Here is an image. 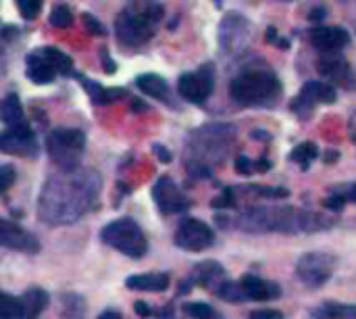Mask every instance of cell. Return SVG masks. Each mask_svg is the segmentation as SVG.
I'll list each match as a JSON object with an SVG mask.
<instances>
[{"instance_id": "obj_1", "label": "cell", "mask_w": 356, "mask_h": 319, "mask_svg": "<svg viewBox=\"0 0 356 319\" xmlns=\"http://www.w3.org/2000/svg\"><path fill=\"white\" fill-rule=\"evenodd\" d=\"M334 219H323L315 213H300L294 209H250L244 213L242 228L246 232H315L332 226Z\"/></svg>"}, {"instance_id": "obj_2", "label": "cell", "mask_w": 356, "mask_h": 319, "mask_svg": "<svg viewBox=\"0 0 356 319\" xmlns=\"http://www.w3.org/2000/svg\"><path fill=\"white\" fill-rule=\"evenodd\" d=\"M163 19V6L154 0H129L115 21L117 38L123 44L138 46L152 38L154 27Z\"/></svg>"}, {"instance_id": "obj_3", "label": "cell", "mask_w": 356, "mask_h": 319, "mask_svg": "<svg viewBox=\"0 0 356 319\" xmlns=\"http://www.w3.org/2000/svg\"><path fill=\"white\" fill-rule=\"evenodd\" d=\"M280 92H282V86H280L277 75L267 69H248L240 73L229 86L232 98L242 107L271 104L277 100Z\"/></svg>"}, {"instance_id": "obj_4", "label": "cell", "mask_w": 356, "mask_h": 319, "mask_svg": "<svg viewBox=\"0 0 356 319\" xmlns=\"http://www.w3.org/2000/svg\"><path fill=\"white\" fill-rule=\"evenodd\" d=\"M100 238L102 242H106L111 249L123 253L125 257H131V259H140L146 255L148 251V242H146V236L144 232L140 230V226L129 219V217H123V219H117V221H111L102 232H100Z\"/></svg>"}, {"instance_id": "obj_5", "label": "cell", "mask_w": 356, "mask_h": 319, "mask_svg": "<svg viewBox=\"0 0 356 319\" xmlns=\"http://www.w3.org/2000/svg\"><path fill=\"white\" fill-rule=\"evenodd\" d=\"M71 59L67 54H63L56 48H40L35 52H31L27 56V77L33 84H50L54 81L56 75H67L71 73Z\"/></svg>"}, {"instance_id": "obj_6", "label": "cell", "mask_w": 356, "mask_h": 319, "mask_svg": "<svg viewBox=\"0 0 356 319\" xmlns=\"http://www.w3.org/2000/svg\"><path fill=\"white\" fill-rule=\"evenodd\" d=\"M48 144V155L56 165L63 169H73L77 167L83 148H86V136L79 130H69V127H58L52 130L50 136L46 138Z\"/></svg>"}, {"instance_id": "obj_7", "label": "cell", "mask_w": 356, "mask_h": 319, "mask_svg": "<svg viewBox=\"0 0 356 319\" xmlns=\"http://www.w3.org/2000/svg\"><path fill=\"white\" fill-rule=\"evenodd\" d=\"M338 265V259L330 253H307L298 259L296 276L309 288H319L330 282Z\"/></svg>"}, {"instance_id": "obj_8", "label": "cell", "mask_w": 356, "mask_h": 319, "mask_svg": "<svg viewBox=\"0 0 356 319\" xmlns=\"http://www.w3.org/2000/svg\"><path fill=\"white\" fill-rule=\"evenodd\" d=\"M213 86H215V73L211 65H204L202 69L192 73H184L177 81V90L181 98L194 104H202L213 94Z\"/></svg>"}, {"instance_id": "obj_9", "label": "cell", "mask_w": 356, "mask_h": 319, "mask_svg": "<svg viewBox=\"0 0 356 319\" xmlns=\"http://www.w3.org/2000/svg\"><path fill=\"white\" fill-rule=\"evenodd\" d=\"M336 98H338V94L330 84H325V81H309V84L302 86L300 94L294 98L290 109L294 113H298L300 117H307V115H311L315 104H332V102H336Z\"/></svg>"}, {"instance_id": "obj_10", "label": "cell", "mask_w": 356, "mask_h": 319, "mask_svg": "<svg viewBox=\"0 0 356 319\" xmlns=\"http://www.w3.org/2000/svg\"><path fill=\"white\" fill-rule=\"evenodd\" d=\"M38 142L27 123H19L0 134V153L10 157H33Z\"/></svg>"}, {"instance_id": "obj_11", "label": "cell", "mask_w": 356, "mask_h": 319, "mask_svg": "<svg viewBox=\"0 0 356 319\" xmlns=\"http://www.w3.org/2000/svg\"><path fill=\"white\" fill-rule=\"evenodd\" d=\"M213 240H215L213 230L200 219H186L175 234V244L190 253H200L209 249Z\"/></svg>"}, {"instance_id": "obj_12", "label": "cell", "mask_w": 356, "mask_h": 319, "mask_svg": "<svg viewBox=\"0 0 356 319\" xmlns=\"http://www.w3.org/2000/svg\"><path fill=\"white\" fill-rule=\"evenodd\" d=\"M152 196L156 207L165 213V215H173V213H184L190 207V201L184 196V192L175 186V182L171 178H161L154 188H152Z\"/></svg>"}, {"instance_id": "obj_13", "label": "cell", "mask_w": 356, "mask_h": 319, "mask_svg": "<svg viewBox=\"0 0 356 319\" xmlns=\"http://www.w3.org/2000/svg\"><path fill=\"white\" fill-rule=\"evenodd\" d=\"M0 247L21 253H38L40 249L38 238L33 234H29L27 230L8 219H0Z\"/></svg>"}, {"instance_id": "obj_14", "label": "cell", "mask_w": 356, "mask_h": 319, "mask_svg": "<svg viewBox=\"0 0 356 319\" xmlns=\"http://www.w3.org/2000/svg\"><path fill=\"white\" fill-rule=\"evenodd\" d=\"M317 71L325 77L332 79L334 84H340L344 88H355V71L348 65V61H344L338 54H325L323 59H319L317 63Z\"/></svg>"}, {"instance_id": "obj_15", "label": "cell", "mask_w": 356, "mask_h": 319, "mask_svg": "<svg viewBox=\"0 0 356 319\" xmlns=\"http://www.w3.org/2000/svg\"><path fill=\"white\" fill-rule=\"evenodd\" d=\"M350 42V33L344 27H315L311 31V44L325 52V54H336L338 50H342L344 46H348Z\"/></svg>"}, {"instance_id": "obj_16", "label": "cell", "mask_w": 356, "mask_h": 319, "mask_svg": "<svg viewBox=\"0 0 356 319\" xmlns=\"http://www.w3.org/2000/svg\"><path fill=\"white\" fill-rule=\"evenodd\" d=\"M238 284H240L246 301H269V299H277L282 293V288L277 284L261 280L257 276H244Z\"/></svg>"}, {"instance_id": "obj_17", "label": "cell", "mask_w": 356, "mask_h": 319, "mask_svg": "<svg viewBox=\"0 0 356 319\" xmlns=\"http://www.w3.org/2000/svg\"><path fill=\"white\" fill-rule=\"evenodd\" d=\"M125 286L129 290L163 293V290L169 288V276L167 274H140V276H129L125 280Z\"/></svg>"}, {"instance_id": "obj_18", "label": "cell", "mask_w": 356, "mask_h": 319, "mask_svg": "<svg viewBox=\"0 0 356 319\" xmlns=\"http://www.w3.org/2000/svg\"><path fill=\"white\" fill-rule=\"evenodd\" d=\"M19 301H21V319H35L44 311L48 303V295L42 288H31Z\"/></svg>"}, {"instance_id": "obj_19", "label": "cell", "mask_w": 356, "mask_h": 319, "mask_svg": "<svg viewBox=\"0 0 356 319\" xmlns=\"http://www.w3.org/2000/svg\"><path fill=\"white\" fill-rule=\"evenodd\" d=\"M136 86H138L144 94H148V96H152V98H156V100H167V98H169V86H167V81H165L161 75H156V73L140 75V77L136 79Z\"/></svg>"}, {"instance_id": "obj_20", "label": "cell", "mask_w": 356, "mask_h": 319, "mask_svg": "<svg viewBox=\"0 0 356 319\" xmlns=\"http://www.w3.org/2000/svg\"><path fill=\"white\" fill-rule=\"evenodd\" d=\"M0 119L6 123V125H19V123H25L23 119V107H21V100L17 98V94H8L2 102H0Z\"/></svg>"}, {"instance_id": "obj_21", "label": "cell", "mask_w": 356, "mask_h": 319, "mask_svg": "<svg viewBox=\"0 0 356 319\" xmlns=\"http://www.w3.org/2000/svg\"><path fill=\"white\" fill-rule=\"evenodd\" d=\"M313 316L317 319H356V307H353V305L325 303L323 307L315 309Z\"/></svg>"}, {"instance_id": "obj_22", "label": "cell", "mask_w": 356, "mask_h": 319, "mask_svg": "<svg viewBox=\"0 0 356 319\" xmlns=\"http://www.w3.org/2000/svg\"><path fill=\"white\" fill-rule=\"evenodd\" d=\"M194 276L198 278V280H196L198 284H202V286H211L217 278H221V276H223V267H221V265H217L215 261H207V263H202V265H198V267L194 270Z\"/></svg>"}, {"instance_id": "obj_23", "label": "cell", "mask_w": 356, "mask_h": 319, "mask_svg": "<svg viewBox=\"0 0 356 319\" xmlns=\"http://www.w3.org/2000/svg\"><path fill=\"white\" fill-rule=\"evenodd\" d=\"M317 155H319L317 144H313V142H305V144L296 146V148L290 153V161L300 163V167H302V169H307V167L311 165V161H315V159H317Z\"/></svg>"}, {"instance_id": "obj_24", "label": "cell", "mask_w": 356, "mask_h": 319, "mask_svg": "<svg viewBox=\"0 0 356 319\" xmlns=\"http://www.w3.org/2000/svg\"><path fill=\"white\" fill-rule=\"evenodd\" d=\"M0 319H21V301L0 290Z\"/></svg>"}, {"instance_id": "obj_25", "label": "cell", "mask_w": 356, "mask_h": 319, "mask_svg": "<svg viewBox=\"0 0 356 319\" xmlns=\"http://www.w3.org/2000/svg\"><path fill=\"white\" fill-rule=\"evenodd\" d=\"M184 313H188L192 319H223L207 303H186Z\"/></svg>"}, {"instance_id": "obj_26", "label": "cell", "mask_w": 356, "mask_h": 319, "mask_svg": "<svg viewBox=\"0 0 356 319\" xmlns=\"http://www.w3.org/2000/svg\"><path fill=\"white\" fill-rule=\"evenodd\" d=\"M217 295L223 299V301H229V303H240V301H246L240 284H234V282H223L219 288H217Z\"/></svg>"}, {"instance_id": "obj_27", "label": "cell", "mask_w": 356, "mask_h": 319, "mask_svg": "<svg viewBox=\"0 0 356 319\" xmlns=\"http://www.w3.org/2000/svg\"><path fill=\"white\" fill-rule=\"evenodd\" d=\"M50 23L54 27H69L73 23V15H71V8L67 4H58L52 8L50 13Z\"/></svg>"}, {"instance_id": "obj_28", "label": "cell", "mask_w": 356, "mask_h": 319, "mask_svg": "<svg viewBox=\"0 0 356 319\" xmlns=\"http://www.w3.org/2000/svg\"><path fill=\"white\" fill-rule=\"evenodd\" d=\"M15 2H17L21 15L25 19H35L42 10V4H44V0H15Z\"/></svg>"}, {"instance_id": "obj_29", "label": "cell", "mask_w": 356, "mask_h": 319, "mask_svg": "<svg viewBox=\"0 0 356 319\" xmlns=\"http://www.w3.org/2000/svg\"><path fill=\"white\" fill-rule=\"evenodd\" d=\"M15 182V169L8 165H0V194L8 190Z\"/></svg>"}, {"instance_id": "obj_30", "label": "cell", "mask_w": 356, "mask_h": 319, "mask_svg": "<svg viewBox=\"0 0 356 319\" xmlns=\"http://www.w3.org/2000/svg\"><path fill=\"white\" fill-rule=\"evenodd\" d=\"M83 23H86V27H88V31L90 33H104V27H102V23L94 17V15H90V13H83Z\"/></svg>"}, {"instance_id": "obj_31", "label": "cell", "mask_w": 356, "mask_h": 319, "mask_svg": "<svg viewBox=\"0 0 356 319\" xmlns=\"http://www.w3.org/2000/svg\"><path fill=\"white\" fill-rule=\"evenodd\" d=\"M236 171L242 173V176H252V173L257 171L254 161H250V159H246V157H238V161H236Z\"/></svg>"}, {"instance_id": "obj_32", "label": "cell", "mask_w": 356, "mask_h": 319, "mask_svg": "<svg viewBox=\"0 0 356 319\" xmlns=\"http://www.w3.org/2000/svg\"><path fill=\"white\" fill-rule=\"evenodd\" d=\"M234 205H236V199H234V190H232V188H227L219 199L213 201V207H217V209H221V207L229 209V207H234Z\"/></svg>"}, {"instance_id": "obj_33", "label": "cell", "mask_w": 356, "mask_h": 319, "mask_svg": "<svg viewBox=\"0 0 356 319\" xmlns=\"http://www.w3.org/2000/svg\"><path fill=\"white\" fill-rule=\"evenodd\" d=\"M344 203H346V199H344V194L340 192V194H334V196L325 199V201H323V207H325V209H332V211H340V209L344 207Z\"/></svg>"}, {"instance_id": "obj_34", "label": "cell", "mask_w": 356, "mask_h": 319, "mask_svg": "<svg viewBox=\"0 0 356 319\" xmlns=\"http://www.w3.org/2000/svg\"><path fill=\"white\" fill-rule=\"evenodd\" d=\"M250 319H284L282 311L275 309H263V311H252Z\"/></svg>"}, {"instance_id": "obj_35", "label": "cell", "mask_w": 356, "mask_h": 319, "mask_svg": "<svg viewBox=\"0 0 356 319\" xmlns=\"http://www.w3.org/2000/svg\"><path fill=\"white\" fill-rule=\"evenodd\" d=\"M136 311H138V316H142V318H150V316H152V309H150L146 303H142V301L136 303Z\"/></svg>"}, {"instance_id": "obj_36", "label": "cell", "mask_w": 356, "mask_h": 319, "mask_svg": "<svg viewBox=\"0 0 356 319\" xmlns=\"http://www.w3.org/2000/svg\"><path fill=\"white\" fill-rule=\"evenodd\" d=\"M342 194H344V199H346V201H350V203H356V184L348 186V188H346V192H342Z\"/></svg>"}, {"instance_id": "obj_37", "label": "cell", "mask_w": 356, "mask_h": 319, "mask_svg": "<svg viewBox=\"0 0 356 319\" xmlns=\"http://www.w3.org/2000/svg\"><path fill=\"white\" fill-rule=\"evenodd\" d=\"M348 130H350V138H353V142H355V144H356V111H355V113H353V117H350Z\"/></svg>"}, {"instance_id": "obj_38", "label": "cell", "mask_w": 356, "mask_h": 319, "mask_svg": "<svg viewBox=\"0 0 356 319\" xmlns=\"http://www.w3.org/2000/svg\"><path fill=\"white\" fill-rule=\"evenodd\" d=\"M154 150H156V155L161 157V161H165V163H167V161H171V155H169L167 150H163V148H161V144H156V146H154Z\"/></svg>"}, {"instance_id": "obj_39", "label": "cell", "mask_w": 356, "mask_h": 319, "mask_svg": "<svg viewBox=\"0 0 356 319\" xmlns=\"http://www.w3.org/2000/svg\"><path fill=\"white\" fill-rule=\"evenodd\" d=\"M98 319H123L117 311H104V313H100V318Z\"/></svg>"}, {"instance_id": "obj_40", "label": "cell", "mask_w": 356, "mask_h": 319, "mask_svg": "<svg viewBox=\"0 0 356 319\" xmlns=\"http://www.w3.org/2000/svg\"><path fill=\"white\" fill-rule=\"evenodd\" d=\"M267 40H269V42L277 40V31H275V27H269V29H267Z\"/></svg>"}]
</instances>
